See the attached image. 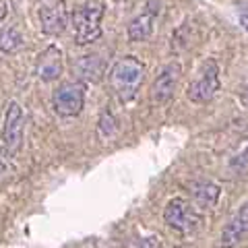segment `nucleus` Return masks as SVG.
I'll return each instance as SVG.
<instances>
[{"label": "nucleus", "instance_id": "nucleus-14", "mask_svg": "<svg viewBox=\"0 0 248 248\" xmlns=\"http://www.w3.org/2000/svg\"><path fill=\"white\" fill-rule=\"evenodd\" d=\"M25 46V37L17 27H6L0 33V52L4 54H15Z\"/></svg>", "mask_w": 248, "mask_h": 248}, {"label": "nucleus", "instance_id": "nucleus-5", "mask_svg": "<svg viewBox=\"0 0 248 248\" xmlns=\"http://www.w3.org/2000/svg\"><path fill=\"white\" fill-rule=\"evenodd\" d=\"M164 219L170 228H174L182 234H190V232L199 230L201 226V215L192 209V205L186 199H172L164 209Z\"/></svg>", "mask_w": 248, "mask_h": 248}, {"label": "nucleus", "instance_id": "nucleus-16", "mask_svg": "<svg viewBox=\"0 0 248 248\" xmlns=\"http://www.w3.org/2000/svg\"><path fill=\"white\" fill-rule=\"evenodd\" d=\"M6 13H9V4L4 2V0H0V23L4 21V17H6Z\"/></svg>", "mask_w": 248, "mask_h": 248}, {"label": "nucleus", "instance_id": "nucleus-18", "mask_svg": "<svg viewBox=\"0 0 248 248\" xmlns=\"http://www.w3.org/2000/svg\"><path fill=\"white\" fill-rule=\"evenodd\" d=\"M240 25L248 31V15H242V17H240Z\"/></svg>", "mask_w": 248, "mask_h": 248}, {"label": "nucleus", "instance_id": "nucleus-12", "mask_svg": "<svg viewBox=\"0 0 248 248\" xmlns=\"http://www.w3.org/2000/svg\"><path fill=\"white\" fill-rule=\"evenodd\" d=\"M77 71H79V77L83 81L97 83V81H102L106 64L97 54H93V56H83L79 62H77Z\"/></svg>", "mask_w": 248, "mask_h": 248}, {"label": "nucleus", "instance_id": "nucleus-6", "mask_svg": "<svg viewBox=\"0 0 248 248\" xmlns=\"http://www.w3.org/2000/svg\"><path fill=\"white\" fill-rule=\"evenodd\" d=\"M2 143L9 155H15L23 145V110L17 102H9L2 124Z\"/></svg>", "mask_w": 248, "mask_h": 248}, {"label": "nucleus", "instance_id": "nucleus-9", "mask_svg": "<svg viewBox=\"0 0 248 248\" xmlns=\"http://www.w3.org/2000/svg\"><path fill=\"white\" fill-rule=\"evenodd\" d=\"M248 236V203L242 205L234 213V217L226 223V228L221 230L219 244L221 248H234Z\"/></svg>", "mask_w": 248, "mask_h": 248}, {"label": "nucleus", "instance_id": "nucleus-8", "mask_svg": "<svg viewBox=\"0 0 248 248\" xmlns=\"http://www.w3.org/2000/svg\"><path fill=\"white\" fill-rule=\"evenodd\" d=\"M159 0H147V11L141 13L139 17H135L128 23L126 27V35L130 42H145L149 40L153 33V23L155 17L159 15Z\"/></svg>", "mask_w": 248, "mask_h": 248}, {"label": "nucleus", "instance_id": "nucleus-4", "mask_svg": "<svg viewBox=\"0 0 248 248\" xmlns=\"http://www.w3.org/2000/svg\"><path fill=\"white\" fill-rule=\"evenodd\" d=\"M85 106V85L81 81L62 83L52 95V108L60 116H77Z\"/></svg>", "mask_w": 248, "mask_h": 248}, {"label": "nucleus", "instance_id": "nucleus-3", "mask_svg": "<svg viewBox=\"0 0 248 248\" xmlns=\"http://www.w3.org/2000/svg\"><path fill=\"white\" fill-rule=\"evenodd\" d=\"M217 91H219V66H217V62L213 58H209L207 62H203L195 81L188 85L186 95L195 104H205L215 97Z\"/></svg>", "mask_w": 248, "mask_h": 248}, {"label": "nucleus", "instance_id": "nucleus-15", "mask_svg": "<svg viewBox=\"0 0 248 248\" xmlns=\"http://www.w3.org/2000/svg\"><path fill=\"white\" fill-rule=\"evenodd\" d=\"M116 130V120L114 116L110 112H102V116H99V133H102V137H112Z\"/></svg>", "mask_w": 248, "mask_h": 248}, {"label": "nucleus", "instance_id": "nucleus-2", "mask_svg": "<svg viewBox=\"0 0 248 248\" xmlns=\"http://www.w3.org/2000/svg\"><path fill=\"white\" fill-rule=\"evenodd\" d=\"M104 4L97 0H87L73 11V35L79 46H89L102 37Z\"/></svg>", "mask_w": 248, "mask_h": 248}, {"label": "nucleus", "instance_id": "nucleus-13", "mask_svg": "<svg viewBox=\"0 0 248 248\" xmlns=\"http://www.w3.org/2000/svg\"><path fill=\"white\" fill-rule=\"evenodd\" d=\"M192 199L201 207H213L219 199V186L207 180H201L192 184Z\"/></svg>", "mask_w": 248, "mask_h": 248}, {"label": "nucleus", "instance_id": "nucleus-1", "mask_svg": "<svg viewBox=\"0 0 248 248\" xmlns=\"http://www.w3.org/2000/svg\"><path fill=\"white\" fill-rule=\"evenodd\" d=\"M145 79V66L137 56H124L110 68V85L122 104L137 97V91Z\"/></svg>", "mask_w": 248, "mask_h": 248}, {"label": "nucleus", "instance_id": "nucleus-10", "mask_svg": "<svg viewBox=\"0 0 248 248\" xmlns=\"http://www.w3.org/2000/svg\"><path fill=\"white\" fill-rule=\"evenodd\" d=\"M40 23H42V31L48 35H60L62 31L68 25V13L62 0L54 4H48L40 9Z\"/></svg>", "mask_w": 248, "mask_h": 248}, {"label": "nucleus", "instance_id": "nucleus-7", "mask_svg": "<svg viewBox=\"0 0 248 248\" xmlns=\"http://www.w3.org/2000/svg\"><path fill=\"white\" fill-rule=\"evenodd\" d=\"M182 75V66L180 62H170L161 68V73L155 77L153 81V87H151V102L153 104H168L174 95V89H176V83Z\"/></svg>", "mask_w": 248, "mask_h": 248}, {"label": "nucleus", "instance_id": "nucleus-17", "mask_svg": "<svg viewBox=\"0 0 248 248\" xmlns=\"http://www.w3.org/2000/svg\"><path fill=\"white\" fill-rule=\"evenodd\" d=\"M4 170H6V159H4L2 149H0V174H4Z\"/></svg>", "mask_w": 248, "mask_h": 248}, {"label": "nucleus", "instance_id": "nucleus-11", "mask_svg": "<svg viewBox=\"0 0 248 248\" xmlns=\"http://www.w3.org/2000/svg\"><path fill=\"white\" fill-rule=\"evenodd\" d=\"M37 75L42 81H56L62 75V52L56 46H48L37 60Z\"/></svg>", "mask_w": 248, "mask_h": 248}]
</instances>
